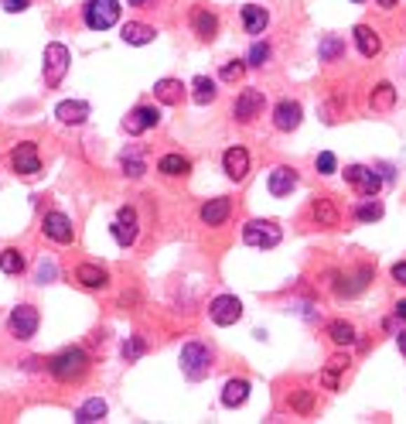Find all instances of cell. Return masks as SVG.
<instances>
[{"instance_id": "1", "label": "cell", "mask_w": 406, "mask_h": 424, "mask_svg": "<svg viewBox=\"0 0 406 424\" xmlns=\"http://www.w3.org/2000/svg\"><path fill=\"white\" fill-rule=\"evenodd\" d=\"M48 370L58 383H76L79 376L89 370V356H86L82 349H65V352H58V356L51 359Z\"/></svg>"}, {"instance_id": "2", "label": "cell", "mask_w": 406, "mask_h": 424, "mask_svg": "<svg viewBox=\"0 0 406 424\" xmlns=\"http://www.w3.org/2000/svg\"><path fill=\"white\" fill-rule=\"evenodd\" d=\"M181 370L188 380H205L212 370V352L202 343H188L181 349Z\"/></svg>"}, {"instance_id": "3", "label": "cell", "mask_w": 406, "mask_h": 424, "mask_svg": "<svg viewBox=\"0 0 406 424\" xmlns=\"http://www.w3.org/2000/svg\"><path fill=\"white\" fill-rule=\"evenodd\" d=\"M243 239L246 246H256V250H273L280 243V226L270 219H253L243 226Z\"/></svg>"}, {"instance_id": "4", "label": "cell", "mask_w": 406, "mask_h": 424, "mask_svg": "<svg viewBox=\"0 0 406 424\" xmlns=\"http://www.w3.org/2000/svg\"><path fill=\"white\" fill-rule=\"evenodd\" d=\"M120 21V4L116 0H89L86 4V25L93 31H109Z\"/></svg>"}, {"instance_id": "5", "label": "cell", "mask_w": 406, "mask_h": 424, "mask_svg": "<svg viewBox=\"0 0 406 424\" xmlns=\"http://www.w3.org/2000/svg\"><path fill=\"white\" fill-rule=\"evenodd\" d=\"M69 62H72L69 48H65V45H58V41H51L48 48H45V86H58V82L65 79Z\"/></svg>"}, {"instance_id": "6", "label": "cell", "mask_w": 406, "mask_h": 424, "mask_svg": "<svg viewBox=\"0 0 406 424\" xmlns=\"http://www.w3.org/2000/svg\"><path fill=\"white\" fill-rule=\"evenodd\" d=\"M345 182L356 188L358 195H372V199H376V192L382 188V178L372 168H365V164H349L345 168Z\"/></svg>"}, {"instance_id": "7", "label": "cell", "mask_w": 406, "mask_h": 424, "mask_svg": "<svg viewBox=\"0 0 406 424\" xmlns=\"http://www.w3.org/2000/svg\"><path fill=\"white\" fill-rule=\"evenodd\" d=\"M11 164H14V171L18 175H25V178H34L38 171H41V158H38V144H18L14 151H11Z\"/></svg>"}, {"instance_id": "8", "label": "cell", "mask_w": 406, "mask_h": 424, "mask_svg": "<svg viewBox=\"0 0 406 424\" xmlns=\"http://www.w3.org/2000/svg\"><path fill=\"white\" fill-rule=\"evenodd\" d=\"M208 315H212L215 325H236V322L243 318V301H239L236 294H219V298L212 301Z\"/></svg>"}, {"instance_id": "9", "label": "cell", "mask_w": 406, "mask_h": 424, "mask_svg": "<svg viewBox=\"0 0 406 424\" xmlns=\"http://www.w3.org/2000/svg\"><path fill=\"white\" fill-rule=\"evenodd\" d=\"M41 230H45V237L55 239V243H72V239H76L72 219H69L65 212H58V209L45 212V223H41Z\"/></svg>"}, {"instance_id": "10", "label": "cell", "mask_w": 406, "mask_h": 424, "mask_svg": "<svg viewBox=\"0 0 406 424\" xmlns=\"http://www.w3.org/2000/svg\"><path fill=\"white\" fill-rule=\"evenodd\" d=\"M263 106H266L263 89H243L239 100H236V120H239V124H250L253 117L263 113Z\"/></svg>"}, {"instance_id": "11", "label": "cell", "mask_w": 406, "mask_h": 424, "mask_svg": "<svg viewBox=\"0 0 406 424\" xmlns=\"http://www.w3.org/2000/svg\"><path fill=\"white\" fill-rule=\"evenodd\" d=\"M157 120H161V113H157L154 106H137V110H130V113H127V120H123V131H127L130 137H140L144 131L157 127Z\"/></svg>"}, {"instance_id": "12", "label": "cell", "mask_w": 406, "mask_h": 424, "mask_svg": "<svg viewBox=\"0 0 406 424\" xmlns=\"http://www.w3.org/2000/svg\"><path fill=\"white\" fill-rule=\"evenodd\" d=\"M109 233H113V239H116L120 246H130V243L137 239V212L130 209V206H123V209L116 212V219H113Z\"/></svg>"}, {"instance_id": "13", "label": "cell", "mask_w": 406, "mask_h": 424, "mask_svg": "<svg viewBox=\"0 0 406 424\" xmlns=\"http://www.w3.org/2000/svg\"><path fill=\"white\" fill-rule=\"evenodd\" d=\"M11 332H14L18 339H31V336L38 332V312H34L31 305H18V308L11 312Z\"/></svg>"}, {"instance_id": "14", "label": "cell", "mask_w": 406, "mask_h": 424, "mask_svg": "<svg viewBox=\"0 0 406 424\" xmlns=\"http://www.w3.org/2000/svg\"><path fill=\"white\" fill-rule=\"evenodd\" d=\"M273 124H277V131H297L301 127V103L280 100L277 110H273Z\"/></svg>"}, {"instance_id": "15", "label": "cell", "mask_w": 406, "mask_h": 424, "mask_svg": "<svg viewBox=\"0 0 406 424\" xmlns=\"http://www.w3.org/2000/svg\"><path fill=\"white\" fill-rule=\"evenodd\" d=\"M222 168H226V175L232 182H243L246 171H250V154L243 147H229L226 154H222Z\"/></svg>"}, {"instance_id": "16", "label": "cell", "mask_w": 406, "mask_h": 424, "mask_svg": "<svg viewBox=\"0 0 406 424\" xmlns=\"http://www.w3.org/2000/svg\"><path fill=\"white\" fill-rule=\"evenodd\" d=\"M55 117H58L62 124H69V127H79V124L89 120V103H82V100H65V103H58Z\"/></svg>"}, {"instance_id": "17", "label": "cell", "mask_w": 406, "mask_h": 424, "mask_svg": "<svg viewBox=\"0 0 406 424\" xmlns=\"http://www.w3.org/2000/svg\"><path fill=\"white\" fill-rule=\"evenodd\" d=\"M266 188H270V195H290L297 188V171L294 168H273Z\"/></svg>"}, {"instance_id": "18", "label": "cell", "mask_w": 406, "mask_h": 424, "mask_svg": "<svg viewBox=\"0 0 406 424\" xmlns=\"http://www.w3.org/2000/svg\"><path fill=\"white\" fill-rule=\"evenodd\" d=\"M191 27H195V34H198L202 41H212V38L219 34V18H215L212 11L198 7V11H191Z\"/></svg>"}, {"instance_id": "19", "label": "cell", "mask_w": 406, "mask_h": 424, "mask_svg": "<svg viewBox=\"0 0 406 424\" xmlns=\"http://www.w3.org/2000/svg\"><path fill=\"white\" fill-rule=\"evenodd\" d=\"M232 212V202L229 199H208L202 206V223L205 226H222Z\"/></svg>"}, {"instance_id": "20", "label": "cell", "mask_w": 406, "mask_h": 424, "mask_svg": "<svg viewBox=\"0 0 406 424\" xmlns=\"http://www.w3.org/2000/svg\"><path fill=\"white\" fill-rule=\"evenodd\" d=\"M356 45H358V52L365 55V58H372V55H379V48H382V41H379V34L372 31L369 25H358L356 31Z\"/></svg>"}, {"instance_id": "21", "label": "cell", "mask_w": 406, "mask_h": 424, "mask_svg": "<svg viewBox=\"0 0 406 424\" xmlns=\"http://www.w3.org/2000/svg\"><path fill=\"white\" fill-rule=\"evenodd\" d=\"M120 34H123V41H127V45H151L157 31H154L151 25H140V21H127Z\"/></svg>"}, {"instance_id": "22", "label": "cell", "mask_w": 406, "mask_h": 424, "mask_svg": "<svg viewBox=\"0 0 406 424\" xmlns=\"http://www.w3.org/2000/svg\"><path fill=\"white\" fill-rule=\"evenodd\" d=\"M266 25H270V14L263 7H256V4L243 7V27H246V34H263Z\"/></svg>"}, {"instance_id": "23", "label": "cell", "mask_w": 406, "mask_h": 424, "mask_svg": "<svg viewBox=\"0 0 406 424\" xmlns=\"http://www.w3.org/2000/svg\"><path fill=\"white\" fill-rule=\"evenodd\" d=\"M76 281L82 284V288H106L109 274H106L102 267H96V264H82L76 270Z\"/></svg>"}, {"instance_id": "24", "label": "cell", "mask_w": 406, "mask_h": 424, "mask_svg": "<svg viewBox=\"0 0 406 424\" xmlns=\"http://www.w3.org/2000/svg\"><path fill=\"white\" fill-rule=\"evenodd\" d=\"M311 212H314V219H318V226H325V230H331V226H338V209H334V202L331 199H314V206H311Z\"/></svg>"}, {"instance_id": "25", "label": "cell", "mask_w": 406, "mask_h": 424, "mask_svg": "<svg viewBox=\"0 0 406 424\" xmlns=\"http://www.w3.org/2000/svg\"><path fill=\"white\" fill-rule=\"evenodd\" d=\"M154 96H157L161 103L175 106V103H181V96H184V86H181L178 79H161L154 86Z\"/></svg>"}, {"instance_id": "26", "label": "cell", "mask_w": 406, "mask_h": 424, "mask_svg": "<svg viewBox=\"0 0 406 424\" xmlns=\"http://www.w3.org/2000/svg\"><path fill=\"white\" fill-rule=\"evenodd\" d=\"M369 103H372V110H376V113H389V110H393V103H396V89H393L389 82H379V86L372 89Z\"/></svg>"}, {"instance_id": "27", "label": "cell", "mask_w": 406, "mask_h": 424, "mask_svg": "<svg viewBox=\"0 0 406 424\" xmlns=\"http://www.w3.org/2000/svg\"><path fill=\"white\" fill-rule=\"evenodd\" d=\"M102 418H106V400H100V397H89L76 411V421L79 424H93V421H102Z\"/></svg>"}, {"instance_id": "28", "label": "cell", "mask_w": 406, "mask_h": 424, "mask_svg": "<svg viewBox=\"0 0 406 424\" xmlns=\"http://www.w3.org/2000/svg\"><path fill=\"white\" fill-rule=\"evenodd\" d=\"M250 397V383L246 380H229L226 390H222V404L226 407H239V404H246Z\"/></svg>"}, {"instance_id": "29", "label": "cell", "mask_w": 406, "mask_h": 424, "mask_svg": "<svg viewBox=\"0 0 406 424\" xmlns=\"http://www.w3.org/2000/svg\"><path fill=\"white\" fill-rule=\"evenodd\" d=\"M328 336H331V343L334 345H352L356 343V325L338 318V322H331L328 325Z\"/></svg>"}, {"instance_id": "30", "label": "cell", "mask_w": 406, "mask_h": 424, "mask_svg": "<svg viewBox=\"0 0 406 424\" xmlns=\"http://www.w3.org/2000/svg\"><path fill=\"white\" fill-rule=\"evenodd\" d=\"M188 168L191 164H188V158H181V154H164V158L157 161V171L161 175H171V178L175 175H188Z\"/></svg>"}, {"instance_id": "31", "label": "cell", "mask_w": 406, "mask_h": 424, "mask_svg": "<svg viewBox=\"0 0 406 424\" xmlns=\"http://www.w3.org/2000/svg\"><path fill=\"white\" fill-rule=\"evenodd\" d=\"M349 366V359L345 356H334V359H328V366H325V373H321V387L325 390H338V373Z\"/></svg>"}, {"instance_id": "32", "label": "cell", "mask_w": 406, "mask_h": 424, "mask_svg": "<svg viewBox=\"0 0 406 424\" xmlns=\"http://www.w3.org/2000/svg\"><path fill=\"white\" fill-rule=\"evenodd\" d=\"M191 100L198 106L212 103V100H215V82L208 79V76H198V79L191 82Z\"/></svg>"}, {"instance_id": "33", "label": "cell", "mask_w": 406, "mask_h": 424, "mask_svg": "<svg viewBox=\"0 0 406 424\" xmlns=\"http://www.w3.org/2000/svg\"><path fill=\"white\" fill-rule=\"evenodd\" d=\"M356 219L358 223H376V219H382V206L372 202V195H365V199L356 206Z\"/></svg>"}, {"instance_id": "34", "label": "cell", "mask_w": 406, "mask_h": 424, "mask_svg": "<svg viewBox=\"0 0 406 424\" xmlns=\"http://www.w3.org/2000/svg\"><path fill=\"white\" fill-rule=\"evenodd\" d=\"M0 270H4V274H21V270H25V257H21L14 246L4 250V253H0Z\"/></svg>"}, {"instance_id": "35", "label": "cell", "mask_w": 406, "mask_h": 424, "mask_svg": "<svg viewBox=\"0 0 406 424\" xmlns=\"http://www.w3.org/2000/svg\"><path fill=\"white\" fill-rule=\"evenodd\" d=\"M123 171H127L130 178H140L147 171V164H144V158L137 151H123Z\"/></svg>"}, {"instance_id": "36", "label": "cell", "mask_w": 406, "mask_h": 424, "mask_svg": "<svg viewBox=\"0 0 406 424\" xmlns=\"http://www.w3.org/2000/svg\"><path fill=\"white\" fill-rule=\"evenodd\" d=\"M369 277H372V270H369V267H362V270H358L356 277H352V284H341L338 291H341V294H349V298H352V294H358L362 288H365V284H369Z\"/></svg>"}, {"instance_id": "37", "label": "cell", "mask_w": 406, "mask_h": 424, "mask_svg": "<svg viewBox=\"0 0 406 424\" xmlns=\"http://www.w3.org/2000/svg\"><path fill=\"white\" fill-rule=\"evenodd\" d=\"M341 52H345V41L341 38H325L321 41V62H334Z\"/></svg>"}, {"instance_id": "38", "label": "cell", "mask_w": 406, "mask_h": 424, "mask_svg": "<svg viewBox=\"0 0 406 424\" xmlns=\"http://www.w3.org/2000/svg\"><path fill=\"white\" fill-rule=\"evenodd\" d=\"M246 76V62H226L222 65V79L226 82H239Z\"/></svg>"}, {"instance_id": "39", "label": "cell", "mask_w": 406, "mask_h": 424, "mask_svg": "<svg viewBox=\"0 0 406 424\" xmlns=\"http://www.w3.org/2000/svg\"><path fill=\"white\" fill-rule=\"evenodd\" d=\"M266 58H270V48L256 41L253 48H250V55H246V65H266Z\"/></svg>"}, {"instance_id": "40", "label": "cell", "mask_w": 406, "mask_h": 424, "mask_svg": "<svg viewBox=\"0 0 406 424\" xmlns=\"http://www.w3.org/2000/svg\"><path fill=\"white\" fill-rule=\"evenodd\" d=\"M144 349H147V345H144V339H130V343H123V359H140V356H144Z\"/></svg>"}, {"instance_id": "41", "label": "cell", "mask_w": 406, "mask_h": 424, "mask_svg": "<svg viewBox=\"0 0 406 424\" xmlns=\"http://www.w3.org/2000/svg\"><path fill=\"white\" fill-rule=\"evenodd\" d=\"M334 168H338L334 154H331V151H321V154H318V171H321V175H334Z\"/></svg>"}, {"instance_id": "42", "label": "cell", "mask_w": 406, "mask_h": 424, "mask_svg": "<svg viewBox=\"0 0 406 424\" xmlns=\"http://www.w3.org/2000/svg\"><path fill=\"white\" fill-rule=\"evenodd\" d=\"M55 277H58V267L51 264V260H41V264H38V281L48 284V281H55Z\"/></svg>"}, {"instance_id": "43", "label": "cell", "mask_w": 406, "mask_h": 424, "mask_svg": "<svg viewBox=\"0 0 406 424\" xmlns=\"http://www.w3.org/2000/svg\"><path fill=\"white\" fill-rule=\"evenodd\" d=\"M290 404H294V411H301V414H311V394H307V390L294 394V397H290Z\"/></svg>"}, {"instance_id": "44", "label": "cell", "mask_w": 406, "mask_h": 424, "mask_svg": "<svg viewBox=\"0 0 406 424\" xmlns=\"http://www.w3.org/2000/svg\"><path fill=\"white\" fill-rule=\"evenodd\" d=\"M0 7L7 14H21V11H27V0H0Z\"/></svg>"}, {"instance_id": "45", "label": "cell", "mask_w": 406, "mask_h": 424, "mask_svg": "<svg viewBox=\"0 0 406 424\" xmlns=\"http://www.w3.org/2000/svg\"><path fill=\"white\" fill-rule=\"evenodd\" d=\"M393 281L406 284V264H396V267H393Z\"/></svg>"}, {"instance_id": "46", "label": "cell", "mask_w": 406, "mask_h": 424, "mask_svg": "<svg viewBox=\"0 0 406 424\" xmlns=\"http://www.w3.org/2000/svg\"><path fill=\"white\" fill-rule=\"evenodd\" d=\"M396 318H403V322H406V301H400V305H396Z\"/></svg>"}, {"instance_id": "47", "label": "cell", "mask_w": 406, "mask_h": 424, "mask_svg": "<svg viewBox=\"0 0 406 424\" xmlns=\"http://www.w3.org/2000/svg\"><path fill=\"white\" fill-rule=\"evenodd\" d=\"M400 352H403V356H406V332H403V336H400Z\"/></svg>"}, {"instance_id": "48", "label": "cell", "mask_w": 406, "mask_h": 424, "mask_svg": "<svg viewBox=\"0 0 406 424\" xmlns=\"http://www.w3.org/2000/svg\"><path fill=\"white\" fill-rule=\"evenodd\" d=\"M130 7H144V4H147V0H127Z\"/></svg>"}, {"instance_id": "49", "label": "cell", "mask_w": 406, "mask_h": 424, "mask_svg": "<svg viewBox=\"0 0 406 424\" xmlns=\"http://www.w3.org/2000/svg\"><path fill=\"white\" fill-rule=\"evenodd\" d=\"M393 4H396V0H379V7H393Z\"/></svg>"}, {"instance_id": "50", "label": "cell", "mask_w": 406, "mask_h": 424, "mask_svg": "<svg viewBox=\"0 0 406 424\" xmlns=\"http://www.w3.org/2000/svg\"><path fill=\"white\" fill-rule=\"evenodd\" d=\"M352 4H362V0H352Z\"/></svg>"}]
</instances>
